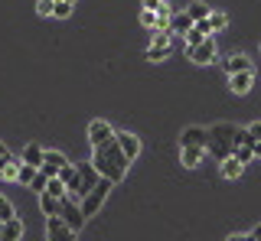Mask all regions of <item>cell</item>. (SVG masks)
I'll return each mask as SVG.
<instances>
[{"label": "cell", "instance_id": "obj_1", "mask_svg": "<svg viewBox=\"0 0 261 241\" xmlns=\"http://www.w3.org/2000/svg\"><path fill=\"white\" fill-rule=\"evenodd\" d=\"M92 166L98 170V176H105V179H111V183H121L127 176V166H130V160L121 154V147L118 143H105V147H95V154H92Z\"/></svg>", "mask_w": 261, "mask_h": 241}, {"label": "cell", "instance_id": "obj_2", "mask_svg": "<svg viewBox=\"0 0 261 241\" xmlns=\"http://www.w3.org/2000/svg\"><path fill=\"white\" fill-rule=\"evenodd\" d=\"M235 137H239V127L228 124V120H216L206 127V154H212L216 160H225L235 154Z\"/></svg>", "mask_w": 261, "mask_h": 241}, {"label": "cell", "instance_id": "obj_3", "mask_svg": "<svg viewBox=\"0 0 261 241\" xmlns=\"http://www.w3.org/2000/svg\"><path fill=\"white\" fill-rule=\"evenodd\" d=\"M98 179H101V176H98V170H95L92 163H79L75 170H72V176L65 179V192H69L75 202H82V199H85L88 192L95 189Z\"/></svg>", "mask_w": 261, "mask_h": 241}, {"label": "cell", "instance_id": "obj_4", "mask_svg": "<svg viewBox=\"0 0 261 241\" xmlns=\"http://www.w3.org/2000/svg\"><path fill=\"white\" fill-rule=\"evenodd\" d=\"M111 189H114V183L101 176V179L95 183V189H92V192H88V196L79 202V205H82V215H85V219H92V215H98V208L105 205V199H108V192H111Z\"/></svg>", "mask_w": 261, "mask_h": 241}, {"label": "cell", "instance_id": "obj_5", "mask_svg": "<svg viewBox=\"0 0 261 241\" xmlns=\"http://www.w3.org/2000/svg\"><path fill=\"white\" fill-rule=\"evenodd\" d=\"M79 231L72 228L62 215H49L46 219V241H75Z\"/></svg>", "mask_w": 261, "mask_h": 241}, {"label": "cell", "instance_id": "obj_6", "mask_svg": "<svg viewBox=\"0 0 261 241\" xmlns=\"http://www.w3.org/2000/svg\"><path fill=\"white\" fill-rule=\"evenodd\" d=\"M173 49V33L170 29H153V46L147 49V59L150 62H163Z\"/></svg>", "mask_w": 261, "mask_h": 241}, {"label": "cell", "instance_id": "obj_7", "mask_svg": "<svg viewBox=\"0 0 261 241\" xmlns=\"http://www.w3.org/2000/svg\"><path fill=\"white\" fill-rule=\"evenodd\" d=\"M186 59L196 62V66H209L212 59H216V39H202L199 46H186Z\"/></svg>", "mask_w": 261, "mask_h": 241}, {"label": "cell", "instance_id": "obj_8", "mask_svg": "<svg viewBox=\"0 0 261 241\" xmlns=\"http://www.w3.org/2000/svg\"><path fill=\"white\" fill-rule=\"evenodd\" d=\"M114 140V127L108 124V120H92V124H88V143H92V147H105V143H111Z\"/></svg>", "mask_w": 261, "mask_h": 241}, {"label": "cell", "instance_id": "obj_9", "mask_svg": "<svg viewBox=\"0 0 261 241\" xmlns=\"http://www.w3.org/2000/svg\"><path fill=\"white\" fill-rule=\"evenodd\" d=\"M114 143L121 147V154L127 160H137V154H141V137L130 131H114Z\"/></svg>", "mask_w": 261, "mask_h": 241}, {"label": "cell", "instance_id": "obj_10", "mask_svg": "<svg viewBox=\"0 0 261 241\" xmlns=\"http://www.w3.org/2000/svg\"><path fill=\"white\" fill-rule=\"evenodd\" d=\"M59 215H62V219L69 222V225H72L75 231H82V225H85V215H82V205H79V202H75L72 196H65V199H62V212H59Z\"/></svg>", "mask_w": 261, "mask_h": 241}, {"label": "cell", "instance_id": "obj_11", "mask_svg": "<svg viewBox=\"0 0 261 241\" xmlns=\"http://www.w3.org/2000/svg\"><path fill=\"white\" fill-rule=\"evenodd\" d=\"M62 166H69V160H65V154H59V150H46L43 154V166H39V173L46 176H59Z\"/></svg>", "mask_w": 261, "mask_h": 241}, {"label": "cell", "instance_id": "obj_12", "mask_svg": "<svg viewBox=\"0 0 261 241\" xmlns=\"http://www.w3.org/2000/svg\"><path fill=\"white\" fill-rule=\"evenodd\" d=\"M167 29L173 36H186L193 29V17L186 10H173V17H170V23H167Z\"/></svg>", "mask_w": 261, "mask_h": 241}, {"label": "cell", "instance_id": "obj_13", "mask_svg": "<svg viewBox=\"0 0 261 241\" xmlns=\"http://www.w3.org/2000/svg\"><path fill=\"white\" fill-rule=\"evenodd\" d=\"M179 147H206V127L193 124L179 134Z\"/></svg>", "mask_w": 261, "mask_h": 241}, {"label": "cell", "instance_id": "obj_14", "mask_svg": "<svg viewBox=\"0 0 261 241\" xmlns=\"http://www.w3.org/2000/svg\"><path fill=\"white\" fill-rule=\"evenodd\" d=\"M251 82H255V72H235V75H228V88H232L235 95H248L251 92Z\"/></svg>", "mask_w": 261, "mask_h": 241}, {"label": "cell", "instance_id": "obj_15", "mask_svg": "<svg viewBox=\"0 0 261 241\" xmlns=\"http://www.w3.org/2000/svg\"><path fill=\"white\" fill-rule=\"evenodd\" d=\"M43 154H46V150H43V143H36V140H30L27 143V147H23V163H30V166H43Z\"/></svg>", "mask_w": 261, "mask_h": 241}, {"label": "cell", "instance_id": "obj_16", "mask_svg": "<svg viewBox=\"0 0 261 241\" xmlns=\"http://www.w3.org/2000/svg\"><path fill=\"white\" fill-rule=\"evenodd\" d=\"M179 157H183V166H199L206 160V147H179Z\"/></svg>", "mask_w": 261, "mask_h": 241}, {"label": "cell", "instance_id": "obj_17", "mask_svg": "<svg viewBox=\"0 0 261 241\" xmlns=\"http://www.w3.org/2000/svg\"><path fill=\"white\" fill-rule=\"evenodd\" d=\"M219 163H222V176H225V179H239V176L245 173V163L235 154L225 157V160H219Z\"/></svg>", "mask_w": 261, "mask_h": 241}, {"label": "cell", "instance_id": "obj_18", "mask_svg": "<svg viewBox=\"0 0 261 241\" xmlns=\"http://www.w3.org/2000/svg\"><path fill=\"white\" fill-rule=\"evenodd\" d=\"M20 163H23V160H16V157H4V160H0V179H7V183H16Z\"/></svg>", "mask_w": 261, "mask_h": 241}, {"label": "cell", "instance_id": "obj_19", "mask_svg": "<svg viewBox=\"0 0 261 241\" xmlns=\"http://www.w3.org/2000/svg\"><path fill=\"white\" fill-rule=\"evenodd\" d=\"M251 69V59H248V55H245V52H239V55H228V59H225V72H228V75H235V72H248Z\"/></svg>", "mask_w": 261, "mask_h": 241}, {"label": "cell", "instance_id": "obj_20", "mask_svg": "<svg viewBox=\"0 0 261 241\" xmlns=\"http://www.w3.org/2000/svg\"><path fill=\"white\" fill-rule=\"evenodd\" d=\"M23 238V222L20 219H7L4 231H0V241H20Z\"/></svg>", "mask_w": 261, "mask_h": 241}, {"label": "cell", "instance_id": "obj_21", "mask_svg": "<svg viewBox=\"0 0 261 241\" xmlns=\"http://www.w3.org/2000/svg\"><path fill=\"white\" fill-rule=\"evenodd\" d=\"M39 208H43L46 219H49V215H59L62 212V199L49 196V192H39Z\"/></svg>", "mask_w": 261, "mask_h": 241}, {"label": "cell", "instance_id": "obj_22", "mask_svg": "<svg viewBox=\"0 0 261 241\" xmlns=\"http://www.w3.org/2000/svg\"><path fill=\"white\" fill-rule=\"evenodd\" d=\"M43 192H49V196H56V199H65V196H69V192H65V179H62V176H49V183H46Z\"/></svg>", "mask_w": 261, "mask_h": 241}, {"label": "cell", "instance_id": "obj_23", "mask_svg": "<svg viewBox=\"0 0 261 241\" xmlns=\"http://www.w3.org/2000/svg\"><path fill=\"white\" fill-rule=\"evenodd\" d=\"M186 13H190L193 23H196V20H209V13H212V10H209L206 4H202V0H193V4L186 7Z\"/></svg>", "mask_w": 261, "mask_h": 241}, {"label": "cell", "instance_id": "obj_24", "mask_svg": "<svg viewBox=\"0 0 261 241\" xmlns=\"http://www.w3.org/2000/svg\"><path fill=\"white\" fill-rule=\"evenodd\" d=\"M39 166H30V163H20V173H16V183H23V186H30L33 179H36Z\"/></svg>", "mask_w": 261, "mask_h": 241}, {"label": "cell", "instance_id": "obj_25", "mask_svg": "<svg viewBox=\"0 0 261 241\" xmlns=\"http://www.w3.org/2000/svg\"><path fill=\"white\" fill-rule=\"evenodd\" d=\"M228 26V17H225V13H219V10H212L209 13V29H212V33H219V29H225Z\"/></svg>", "mask_w": 261, "mask_h": 241}, {"label": "cell", "instance_id": "obj_26", "mask_svg": "<svg viewBox=\"0 0 261 241\" xmlns=\"http://www.w3.org/2000/svg\"><path fill=\"white\" fill-rule=\"evenodd\" d=\"M72 7H75V4H69V0H56V4H53V17L65 20V17L72 13Z\"/></svg>", "mask_w": 261, "mask_h": 241}, {"label": "cell", "instance_id": "obj_27", "mask_svg": "<svg viewBox=\"0 0 261 241\" xmlns=\"http://www.w3.org/2000/svg\"><path fill=\"white\" fill-rule=\"evenodd\" d=\"M141 23H144L147 29H163V26H160V17H157L153 10H144V13H141Z\"/></svg>", "mask_w": 261, "mask_h": 241}, {"label": "cell", "instance_id": "obj_28", "mask_svg": "<svg viewBox=\"0 0 261 241\" xmlns=\"http://www.w3.org/2000/svg\"><path fill=\"white\" fill-rule=\"evenodd\" d=\"M202 39H209V33H202V29H196V23H193V29L186 33V46H199Z\"/></svg>", "mask_w": 261, "mask_h": 241}, {"label": "cell", "instance_id": "obj_29", "mask_svg": "<svg viewBox=\"0 0 261 241\" xmlns=\"http://www.w3.org/2000/svg\"><path fill=\"white\" fill-rule=\"evenodd\" d=\"M0 219H16V212H13V202H10V199H7V196H0Z\"/></svg>", "mask_w": 261, "mask_h": 241}, {"label": "cell", "instance_id": "obj_30", "mask_svg": "<svg viewBox=\"0 0 261 241\" xmlns=\"http://www.w3.org/2000/svg\"><path fill=\"white\" fill-rule=\"evenodd\" d=\"M46 183H49V176H46V173H36V179H33L30 186L36 189V192H43V189H46Z\"/></svg>", "mask_w": 261, "mask_h": 241}, {"label": "cell", "instance_id": "obj_31", "mask_svg": "<svg viewBox=\"0 0 261 241\" xmlns=\"http://www.w3.org/2000/svg\"><path fill=\"white\" fill-rule=\"evenodd\" d=\"M36 10H39V17H53V0H39Z\"/></svg>", "mask_w": 261, "mask_h": 241}, {"label": "cell", "instance_id": "obj_32", "mask_svg": "<svg viewBox=\"0 0 261 241\" xmlns=\"http://www.w3.org/2000/svg\"><path fill=\"white\" fill-rule=\"evenodd\" d=\"M245 131H248V134H251L255 140H261V120H251V124L245 127Z\"/></svg>", "mask_w": 261, "mask_h": 241}, {"label": "cell", "instance_id": "obj_33", "mask_svg": "<svg viewBox=\"0 0 261 241\" xmlns=\"http://www.w3.org/2000/svg\"><path fill=\"white\" fill-rule=\"evenodd\" d=\"M160 4H163V0H144V10H153V13H157Z\"/></svg>", "mask_w": 261, "mask_h": 241}, {"label": "cell", "instance_id": "obj_34", "mask_svg": "<svg viewBox=\"0 0 261 241\" xmlns=\"http://www.w3.org/2000/svg\"><path fill=\"white\" fill-rule=\"evenodd\" d=\"M225 241H258L255 235H232V238H225Z\"/></svg>", "mask_w": 261, "mask_h": 241}, {"label": "cell", "instance_id": "obj_35", "mask_svg": "<svg viewBox=\"0 0 261 241\" xmlns=\"http://www.w3.org/2000/svg\"><path fill=\"white\" fill-rule=\"evenodd\" d=\"M4 157H10V150H7V143L0 140V160H4Z\"/></svg>", "mask_w": 261, "mask_h": 241}, {"label": "cell", "instance_id": "obj_36", "mask_svg": "<svg viewBox=\"0 0 261 241\" xmlns=\"http://www.w3.org/2000/svg\"><path fill=\"white\" fill-rule=\"evenodd\" d=\"M255 160H261V140H255Z\"/></svg>", "mask_w": 261, "mask_h": 241}, {"label": "cell", "instance_id": "obj_37", "mask_svg": "<svg viewBox=\"0 0 261 241\" xmlns=\"http://www.w3.org/2000/svg\"><path fill=\"white\" fill-rule=\"evenodd\" d=\"M251 235H255V238L261 241V225H255V231H251Z\"/></svg>", "mask_w": 261, "mask_h": 241}, {"label": "cell", "instance_id": "obj_38", "mask_svg": "<svg viewBox=\"0 0 261 241\" xmlns=\"http://www.w3.org/2000/svg\"><path fill=\"white\" fill-rule=\"evenodd\" d=\"M0 231H4V219H0Z\"/></svg>", "mask_w": 261, "mask_h": 241}, {"label": "cell", "instance_id": "obj_39", "mask_svg": "<svg viewBox=\"0 0 261 241\" xmlns=\"http://www.w3.org/2000/svg\"><path fill=\"white\" fill-rule=\"evenodd\" d=\"M69 4H75V0H69Z\"/></svg>", "mask_w": 261, "mask_h": 241}, {"label": "cell", "instance_id": "obj_40", "mask_svg": "<svg viewBox=\"0 0 261 241\" xmlns=\"http://www.w3.org/2000/svg\"><path fill=\"white\" fill-rule=\"evenodd\" d=\"M53 4H56V0H53Z\"/></svg>", "mask_w": 261, "mask_h": 241}]
</instances>
